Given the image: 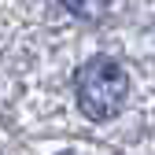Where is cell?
<instances>
[{"label": "cell", "instance_id": "obj_1", "mask_svg": "<svg viewBox=\"0 0 155 155\" xmlns=\"http://www.w3.org/2000/svg\"><path fill=\"white\" fill-rule=\"evenodd\" d=\"M74 92H78V107H81L85 118L107 122L111 114L126 104L129 78H126V70L114 63L111 55H92L89 63L78 67V74H74Z\"/></svg>", "mask_w": 155, "mask_h": 155}, {"label": "cell", "instance_id": "obj_2", "mask_svg": "<svg viewBox=\"0 0 155 155\" xmlns=\"http://www.w3.org/2000/svg\"><path fill=\"white\" fill-rule=\"evenodd\" d=\"M59 4L70 15L85 18V22H104V18H107V0H59Z\"/></svg>", "mask_w": 155, "mask_h": 155}]
</instances>
